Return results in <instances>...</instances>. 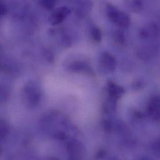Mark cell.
I'll list each match as a JSON object with an SVG mask.
<instances>
[{
    "label": "cell",
    "mask_w": 160,
    "mask_h": 160,
    "mask_svg": "<svg viewBox=\"0 0 160 160\" xmlns=\"http://www.w3.org/2000/svg\"><path fill=\"white\" fill-rule=\"evenodd\" d=\"M107 14L112 22L120 28H127L131 24L129 16L112 4L107 7Z\"/></svg>",
    "instance_id": "cell-1"
},
{
    "label": "cell",
    "mask_w": 160,
    "mask_h": 160,
    "mask_svg": "<svg viewBox=\"0 0 160 160\" xmlns=\"http://www.w3.org/2000/svg\"><path fill=\"white\" fill-rule=\"evenodd\" d=\"M24 99L30 107L36 106L39 102L41 93L37 85L33 82L28 84L24 90Z\"/></svg>",
    "instance_id": "cell-2"
},
{
    "label": "cell",
    "mask_w": 160,
    "mask_h": 160,
    "mask_svg": "<svg viewBox=\"0 0 160 160\" xmlns=\"http://www.w3.org/2000/svg\"><path fill=\"white\" fill-rule=\"evenodd\" d=\"M148 113L153 119L156 120L160 119V97L155 96L150 99Z\"/></svg>",
    "instance_id": "cell-3"
},
{
    "label": "cell",
    "mask_w": 160,
    "mask_h": 160,
    "mask_svg": "<svg viewBox=\"0 0 160 160\" xmlns=\"http://www.w3.org/2000/svg\"><path fill=\"white\" fill-rule=\"evenodd\" d=\"M71 11L67 7H61L54 11L49 18V21L52 25H57L61 23L69 15Z\"/></svg>",
    "instance_id": "cell-4"
},
{
    "label": "cell",
    "mask_w": 160,
    "mask_h": 160,
    "mask_svg": "<svg viewBox=\"0 0 160 160\" xmlns=\"http://www.w3.org/2000/svg\"><path fill=\"white\" fill-rule=\"evenodd\" d=\"M101 64L105 70L110 72L113 71L117 66L116 58L110 53L105 52L102 55Z\"/></svg>",
    "instance_id": "cell-5"
},
{
    "label": "cell",
    "mask_w": 160,
    "mask_h": 160,
    "mask_svg": "<svg viewBox=\"0 0 160 160\" xmlns=\"http://www.w3.org/2000/svg\"><path fill=\"white\" fill-rule=\"evenodd\" d=\"M159 28L155 23H150L145 26L140 31V35L145 39L156 38L159 34Z\"/></svg>",
    "instance_id": "cell-6"
},
{
    "label": "cell",
    "mask_w": 160,
    "mask_h": 160,
    "mask_svg": "<svg viewBox=\"0 0 160 160\" xmlns=\"http://www.w3.org/2000/svg\"><path fill=\"white\" fill-rule=\"evenodd\" d=\"M68 151L71 159H80L82 154V148L77 142H71L68 145Z\"/></svg>",
    "instance_id": "cell-7"
},
{
    "label": "cell",
    "mask_w": 160,
    "mask_h": 160,
    "mask_svg": "<svg viewBox=\"0 0 160 160\" xmlns=\"http://www.w3.org/2000/svg\"><path fill=\"white\" fill-rule=\"evenodd\" d=\"M108 92L110 97L117 100L125 93L124 89L116 83L109 82L108 83Z\"/></svg>",
    "instance_id": "cell-8"
},
{
    "label": "cell",
    "mask_w": 160,
    "mask_h": 160,
    "mask_svg": "<svg viewBox=\"0 0 160 160\" xmlns=\"http://www.w3.org/2000/svg\"><path fill=\"white\" fill-rule=\"evenodd\" d=\"M41 5L46 9L51 10L55 7L56 4V0H40Z\"/></svg>",
    "instance_id": "cell-9"
},
{
    "label": "cell",
    "mask_w": 160,
    "mask_h": 160,
    "mask_svg": "<svg viewBox=\"0 0 160 160\" xmlns=\"http://www.w3.org/2000/svg\"><path fill=\"white\" fill-rule=\"evenodd\" d=\"M92 39L97 42H99L102 40V32L100 29L98 28H93L91 32Z\"/></svg>",
    "instance_id": "cell-10"
},
{
    "label": "cell",
    "mask_w": 160,
    "mask_h": 160,
    "mask_svg": "<svg viewBox=\"0 0 160 160\" xmlns=\"http://www.w3.org/2000/svg\"><path fill=\"white\" fill-rule=\"evenodd\" d=\"M153 150L155 154L160 155V138L156 140L153 143Z\"/></svg>",
    "instance_id": "cell-11"
},
{
    "label": "cell",
    "mask_w": 160,
    "mask_h": 160,
    "mask_svg": "<svg viewBox=\"0 0 160 160\" xmlns=\"http://www.w3.org/2000/svg\"><path fill=\"white\" fill-rule=\"evenodd\" d=\"M8 130V127H7L6 124L2 121L1 123V137H3L6 134H7Z\"/></svg>",
    "instance_id": "cell-12"
},
{
    "label": "cell",
    "mask_w": 160,
    "mask_h": 160,
    "mask_svg": "<svg viewBox=\"0 0 160 160\" xmlns=\"http://www.w3.org/2000/svg\"><path fill=\"white\" fill-rule=\"evenodd\" d=\"M0 9H1V11H0L1 15L4 16L6 12V6H4V4L3 3L2 1L1 2V8H0Z\"/></svg>",
    "instance_id": "cell-13"
},
{
    "label": "cell",
    "mask_w": 160,
    "mask_h": 160,
    "mask_svg": "<svg viewBox=\"0 0 160 160\" xmlns=\"http://www.w3.org/2000/svg\"><path fill=\"white\" fill-rule=\"evenodd\" d=\"M105 152H103V151H100L99 153H98L97 155L98 156V158H102V157H105Z\"/></svg>",
    "instance_id": "cell-14"
}]
</instances>
